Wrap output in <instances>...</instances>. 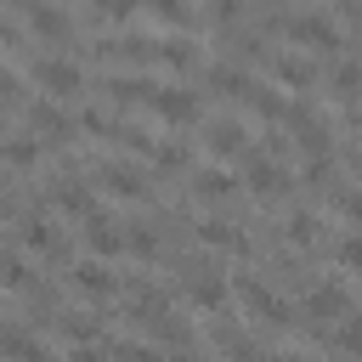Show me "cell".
Returning a JSON list of instances; mask_svg holds the SVG:
<instances>
[{"instance_id":"cell-25","label":"cell","mask_w":362,"mask_h":362,"mask_svg":"<svg viewBox=\"0 0 362 362\" xmlns=\"http://www.w3.org/2000/svg\"><path fill=\"white\" fill-rule=\"evenodd\" d=\"M339 345H345V351H362V317H351V311H345V328H339Z\"/></svg>"},{"instance_id":"cell-19","label":"cell","mask_w":362,"mask_h":362,"mask_svg":"<svg viewBox=\"0 0 362 362\" xmlns=\"http://www.w3.org/2000/svg\"><path fill=\"white\" fill-rule=\"evenodd\" d=\"M85 238H90V249H102V255H113V249H124V232H113L107 221H90V226H85Z\"/></svg>"},{"instance_id":"cell-10","label":"cell","mask_w":362,"mask_h":362,"mask_svg":"<svg viewBox=\"0 0 362 362\" xmlns=\"http://www.w3.org/2000/svg\"><path fill=\"white\" fill-rule=\"evenodd\" d=\"M0 351H6V356H17V362H45V351H40L23 328H0Z\"/></svg>"},{"instance_id":"cell-23","label":"cell","mask_w":362,"mask_h":362,"mask_svg":"<svg viewBox=\"0 0 362 362\" xmlns=\"http://www.w3.org/2000/svg\"><path fill=\"white\" fill-rule=\"evenodd\" d=\"M113 362H158V351H153V345H136V339H130V345H113Z\"/></svg>"},{"instance_id":"cell-1","label":"cell","mask_w":362,"mask_h":362,"mask_svg":"<svg viewBox=\"0 0 362 362\" xmlns=\"http://www.w3.org/2000/svg\"><path fill=\"white\" fill-rule=\"evenodd\" d=\"M283 34L294 45H339V23L328 11H288L283 17Z\"/></svg>"},{"instance_id":"cell-16","label":"cell","mask_w":362,"mask_h":362,"mask_svg":"<svg viewBox=\"0 0 362 362\" xmlns=\"http://www.w3.org/2000/svg\"><path fill=\"white\" fill-rule=\"evenodd\" d=\"M198 238H204V243H232V249H243V238L232 232V221H226V215H209V221L198 226Z\"/></svg>"},{"instance_id":"cell-27","label":"cell","mask_w":362,"mask_h":362,"mask_svg":"<svg viewBox=\"0 0 362 362\" xmlns=\"http://www.w3.org/2000/svg\"><path fill=\"white\" fill-rule=\"evenodd\" d=\"M68 362H107V356H102V351H96V345H79V351H74V356H68Z\"/></svg>"},{"instance_id":"cell-14","label":"cell","mask_w":362,"mask_h":362,"mask_svg":"<svg viewBox=\"0 0 362 362\" xmlns=\"http://www.w3.org/2000/svg\"><path fill=\"white\" fill-rule=\"evenodd\" d=\"M0 158H6V164H34V158H40V136H11V141L0 147Z\"/></svg>"},{"instance_id":"cell-9","label":"cell","mask_w":362,"mask_h":362,"mask_svg":"<svg viewBox=\"0 0 362 362\" xmlns=\"http://www.w3.org/2000/svg\"><path fill=\"white\" fill-rule=\"evenodd\" d=\"M74 288H79V294H113V272L96 266V260H79V266H74Z\"/></svg>"},{"instance_id":"cell-5","label":"cell","mask_w":362,"mask_h":362,"mask_svg":"<svg viewBox=\"0 0 362 362\" xmlns=\"http://www.w3.org/2000/svg\"><path fill=\"white\" fill-rule=\"evenodd\" d=\"M249 187H255L260 198H277V192L288 187V175H283V164H272V158L255 153V158H249Z\"/></svg>"},{"instance_id":"cell-15","label":"cell","mask_w":362,"mask_h":362,"mask_svg":"<svg viewBox=\"0 0 362 362\" xmlns=\"http://www.w3.org/2000/svg\"><path fill=\"white\" fill-rule=\"evenodd\" d=\"M192 192H198V198H226V192H232V175H226V170H198Z\"/></svg>"},{"instance_id":"cell-18","label":"cell","mask_w":362,"mask_h":362,"mask_svg":"<svg viewBox=\"0 0 362 362\" xmlns=\"http://www.w3.org/2000/svg\"><path fill=\"white\" fill-rule=\"evenodd\" d=\"M328 79H334V90H339V96H356V85H362V62H351V57H339Z\"/></svg>"},{"instance_id":"cell-21","label":"cell","mask_w":362,"mask_h":362,"mask_svg":"<svg viewBox=\"0 0 362 362\" xmlns=\"http://www.w3.org/2000/svg\"><path fill=\"white\" fill-rule=\"evenodd\" d=\"M0 288H28V272L17 255H0Z\"/></svg>"},{"instance_id":"cell-28","label":"cell","mask_w":362,"mask_h":362,"mask_svg":"<svg viewBox=\"0 0 362 362\" xmlns=\"http://www.w3.org/2000/svg\"><path fill=\"white\" fill-rule=\"evenodd\" d=\"M272 362H311V356H300V351H283V356H272Z\"/></svg>"},{"instance_id":"cell-4","label":"cell","mask_w":362,"mask_h":362,"mask_svg":"<svg viewBox=\"0 0 362 362\" xmlns=\"http://www.w3.org/2000/svg\"><path fill=\"white\" fill-rule=\"evenodd\" d=\"M238 294L249 300V311H255L260 322H272V328H288V322H294V317H288V305H283L277 294H266L255 277H238Z\"/></svg>"},{"instance_id":"cell-26","label":"cell","mask_w":362,"mask_h":362,"mask_svg":"<svg viewBox=\"0 0 362 362\" xmlns=\"http://www.w3.org/2000/svg\"><path fill=\"white\" fill-rule=\"evenodd\" d=\"M158 23H192V6H153Z\"/></svg>"},{"instance_id":"cell-24","label":"cell","mask_w":362,"mask_h":362,"mask_svg":"<svg viewBox=\"0 0 362 362\" xmlns=\"http://www.w3.org/2000/svg\"><path fill=\"white\" fill-rule=\"evenodd\" d=\"M339 260H345L351 272H362V232H351V238H339Z\"/></svg>"},{"instance_id":"cell-3","label":"cell","mask_w":362,"mask_h":362,"mask_svg":"<svg viewBox=\"0 0 362 362\" xmlns=\"http://www.w3.org/2000/svg\"><path fill=\"white\" fill-rule=\"evenodd\" d=\"M170 124H187V119H198V90H187V85H153V96H147Z\"/></svg>"},{"instance_id":"cell-20","label":"cell","mask_w":362,"mask_h":362,"mask_svg":"<svg viewBox=\"0 0 362 362\" xmlns=\"http://www.w3.org/2000/svg\"><path fill=\"white\" fill-rule=\"evenodd\" d=\"M305 305H311L317 317H334V311H345V288H334V283H322V288H317V294H311Z\"/></svg>"},{"instance_id":"cell-13","label":"cell","mask_w":362,"mask_h":362,"mask_svg":"<svg viewBox=\"0 0 362 362\" xmlns=\"http://www.w3.org/2000/svg\"><path fill=\"white\" fill-rule=\"evenodd\" d=\"M272 74H277L283 85H294V90L317 79V68H311V62H300V57H277V62H272Z\"/></svg>"},{"instance_id":"cell-17","label":"cell","mask_w":362,"mask_h":362,"mask_svg":"<svg viewBox=\"0 0 362 362\" xmlns=\"http://www.w3.org/2000/svg\"><path fill=\"white\" fill-rule=\"evenodd\" d=\"M192 300H198L204 311L226 305V277H198V283H192Z\"/></svg>"},{"instance_id":"cell-2","label":"cell","mask_w":362,"mask_h":362,"mask_svg":"<svg viewBox=\"0 0 362 362\" xmlns=\"http://www.w3.org/2000/svg\"><path fill=\"white\" fill-rule=\"evenodd\" d=\"M34 79H40L51 96H74V90H85V68L68 62V57H40V62H34Z\"/></svg>"},{"instance_id":"cell-11","label":"cell","mask_w":362,"mask_h":362,"mask_svg":"<svg viewBox=\"0 0 362 362\" xmlns=\"http://www.w3.org/2000/svg\"><path fill=\"white\" fill-rule=\"evenodd\" d=\"M28 23L51 40H68V11H57V6H28Z\"/></svg>"},{"instance_id":"cell-12","label":"cell","mask_w":362,"mask_h":362,"mask_svg":"<svg viewBox=\"0 0 362 362\" xmlns=\"http://www.w3.org/2000/svg\"><path fill=\"white\" fill-rule=\"evenodd\" d=\"M158 57H164V62H175V68H192V62H198V40L170 34V40H158Z\"/></svg>"},{"instance_id":"cell-8","label":"cell","mask_w":362,"mask_h":362,"mask_svg":"<svg viewBox=\"0 0 362 362\" xmlns=\"http://www.w3.org/2000/svg\"><path fill=\"white\" fill-rule=\"evenodd\" d=\"M34 130H40V141H68V113L62 107H45V102H34Z\"/></svg>"},{"instance_id":"cell-22","label":"cell","mask_w":362,"mask_h":362,"mask_svg":"<svg viewBox=\"0 0 362 362\" xmlns=\"http://www.w3.org/2000/svg\"><path fill=\"white\" fill-rule=\"evenodd\" d=\"M288 238H294V243H311V238H317V215H305V209L288 215Z\"/></svg>"},{"instance_id":"cell-7","label":"cell","mask_w":362,"mask_h":362,"mask_svg":"<svg viewBox=\"0 0 362 362\" xmlns=\"http://www.w3.org/2000/svg\"><path fill=\"white\" fill-rule=\"evenodd\" d=\"M102 181H107V192H119V198H141V192H147V181H141L136 164H107Z\"/></svg>"},{"instance_id":"cell-6","label":"cell","mask_w":362,"mask_h":362,"mask_svg":"<svg viewBox=\"0 0 362 362\" xmlns=\"http://www.w3.org/2000/svg\"><path fill=\"white\" fill-rule=\"evenodd\" d=\"M204 141H209V153H243V147H249L238 119H209V136H204Z\"/></svg>"}]
</instances>
